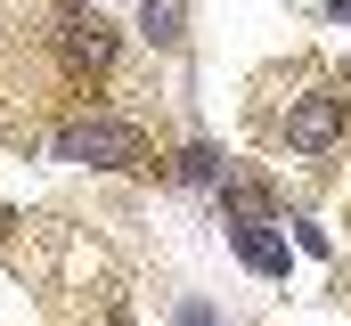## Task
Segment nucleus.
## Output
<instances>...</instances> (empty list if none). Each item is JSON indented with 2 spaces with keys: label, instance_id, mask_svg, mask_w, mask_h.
Instances as JSON below:
<instances>
[{
  "label": "nucleus",
  "instance_id": "f257e3e1",
  "mask_svg": "<svg viewBox=\"0 0 351 326\" xmlns=\"http://www.w3.org/2000/svg\"><path fill=\"white\" fill-rule=\"evenodd\" d=\"M58 155L66 163H98V171H139L147 163V139L131 123H114V114H82V123L58 131Z\"/></svg>",
  "mask_w": 351,
  "mask_h": 326
},
{
  "label": "nucleus",
  "instance_id": "f03ea898",
  "mask_svg": "<svg viewBox=\"0 0 351 326\" xmlns=\"http://www.w3.org/2000/svg\"><path fill=\"white\" fill-rule=\"evenodd\" d=\"M58 49H66V74L74 82H98L114 66V25L98 8H58Z\"/></svg>",
  "mask_w": 351,
  "mask_h": 326
},
{
  "label": "nucleus",
  "instance_id": "7ed1b4c3",
  "mask_svg": "<svg viewBox=\"0 0 351 326\" xmlns=\"http://www.w3.org/2000/svg\"><path fill=\"white\" fill-rule=\"evenodd\" d=\"M343 123H351L343 98H335V90H311V98L286 106V147H294V155H327V147L343 139Z\"/></svg>",
  "mask_w": 351,
  "mask_h": 326
},
{
  "label": "nucleus",
  "instance_id": "20e7f679",
  "mask_svg": "<svg viewBox=\"0 0 351 326\" xmlns=\"http://www.w3.org/2000/svg\"><path fill=\"white\" fill-rule=\"evenodd\" d=\"M213 196H221V212H229V221H269V212H278L269 179H254L245 163H229V155H221V179H213Z\"/></svg>",
  "mask_w": 351,
  "mask_h": 326
},
{
  "label": "nucleus",
  "instance_id": "39448f33",
  "mask_svg": "<svg viewBox=\"0 0 351 326\" xmlns=\"http://www.w3.org/2000/svg\"><path fill=\"white\" fill-rule=\"evenodd\" d=\"M229 244H237V261H245V269L286 277V237H278L269 221H229Z\"/></svg>",
  "mask_w": 351,
  "mask_h": 326
},
{
  "label": "nucleus",
  "instance_id": "423d86ee",
  "mask_svg": "<svg viewBox=\"0 0 351 326\" xmlns=\"http://www.w3.org/2000/svg\"><path fill=\"white\" fill-rule=\"evenodd\" d=\"M139 33L156 49H180L188 41V0H139Z\"/></svg>",
  "mask_w": 351,
  "mask_h": 326
},
{
  "label": "nucleus",
  "instance_id": "0eeeda50",
  "mask_svg": "<svg viewBox=\"0 0 351 326\" xmlns=\"http://www.w3.org/2000/svg\"><path fill=\"white\" fill-rule=\"evenodd\" d=\"M172 179H180V188H213V179H221V155H213V147H180Z\"/></svg>",
  "mask_w": 351,
  "mask_h": 326
},
{
  "label": "nucleus",
  "instance_id": "6e6552de",
  "mask_svg": "<svg viewBox=\"0 0 351 326\" xmlns=\"http://www.w3.org/2000/svg\"><path fill=\"white\" fill-rule=\"evenodd\" d=\"M172 326H221V318H213L204 302H180V310H172Z\"/></svg>",
  "mask_w": 351,
  "mask_h": 326
},
{
  "label": "nucleus",
  "instance_id": "1a4fd4ad",
  "mask_svg": "<svg viewBox=\"0 0 351 326\" xmlns=\"http://www.w3.org/2000/svg\"><path fill=\"white\" fill-rule=\"evenodd\" d=\"M8 229H16V212H8V204H0V244H8Z\"/></svg>",
  "mask_w": 351,
  "mask_h": 326
},
{
  "label": "nucleus",
  "instance_id": "9d476101",
  "mask_svg": "<svg viewBox=\"0 0 351 326\" xmlns=\"http://www.w3.org/2000/svg\"><path fill=\"white\" fill-rule=\"evenodd\" d=\"M327 8H335V16H351V0H327Z\"/></svg>",
  "mask_w": 351,
  "mask_h": 326
},
{
  "label": "nucleus",
  "instance_id": "9b49d317",
  "mask_svg": "<svg viewBox=\"0 0 351 326\" xmlns=\"http://www.w3.org/2000/svg\"><path fill=\"white\" fill-rule=\"evenodd\" d=\"M106 326H131V318H123V310H106Z\"/></svg>",
  "mask_w": 351,
  "mask_h": 326
}]
</instances>
